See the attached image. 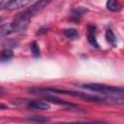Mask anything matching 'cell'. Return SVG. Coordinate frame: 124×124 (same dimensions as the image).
<instances>
[{
	"label": "cell",
	"mask_w": 124,
	"mask_h": 124,
	"mask_svg": "<svg viewBox=\"0 0 124 124\" xmlns=\"http://www.w3.org/2000/svg\"><path fill=\"white\" fill-rule=\"evenodd\" d=\"M11 41H12V40H10V42H8V41H7V42L4 44V46H6L5 47H7V48H9V47H10V46H11ZM16 46H17V43H14V45H13L12 46H13V47H16Z\"/></svg>",
	"instance_id": "obj_12"
},
{
	"label": "cell",
	"mask_w": 124,
	"mask_h": 124,
	"mask_svg": "<svg viewBox=\"0 0 124 124\" xmlns=\"http://www.w3.org/2000/svg\"><path fill=\"white\" fill-rule=\"evenodd\" d=\"M30 50H31V52H32V54H33L34 57H39L40 54H41L39 45L36 42H32L30 44Z\"/></svg>",
	"instance_id": "obj_9"
},
{
	"label": "cell",
	"mask_w": 124,
	"mask_h": 124,
	"mask_svg": "<svg viewBox=\"0 0 124 124\" xmlns=\"http://www.w3.org/2000/svg\"><path fill=\"white\" fill-rule=\"evenodd\" d=\"M87 41L88 43L96 48H99V45L96 41V27L94 25L87 26Z\"/></svg>",
	"instance_id": "obj_5"
},
{
	"label": "cell",
	"mask_w": 124,
	"mask_h": 124,
	"mask_svg": "<svg viewBox=\"0 0 124 124\" xmlns=\"http://www.w3.org/2000/svg\"><path fill=\"white\" fill-rule=\"evenodd\" d=\"M50 2H51V0H38L33 5H31V7L24 10L23 12L17 14L15 18L21 19V20H29L31 17H33L38 13L43 11Z\"/></svg>",
	"instance_id": "obj_1"
},
{
	"label": "cell",
	"mask_w": 124,
	"mask_h": 124,
	"mask_svg": "<svg viewBox=\"0 0 124 124\" xmlns=\"http://www.w3.org/2000/svg\"><path fill=\"white\" fill-rule=\"evenodd\" d=\"M32 0H8L3 1L2 4H0V9H6V10H15L18 8H23L29 3H31Z\"/></svg>",
	"instance_id": "obj_3"
},
{
	"label": "cell",
	"mask_w": 124,
	"mask_h": 124,
	"mask_svg": "<svg viewBox=\"0 0 124 124\" xmlns=\"http://www.w3.org/2000/svg\"><path fill=\"white\" fill-rule=\"evenodd\" d=\"M29 120L30 121H36V122H46V121H49L48 118L43 117V116H34V117L29 118Z\"/></svg>",
	"instance_id": "obj_11"
},
{
	"label": "cell",
	"mask_w": 124,
	"mask_h": 124,
	"mask_svg": "<svg viewBox=\"0 0 124 124\" xmlns=\"http://www.w3.org/2000/svg\"><path fill=\"white\" fill-rule=\"evenodd\" d=\"M106 39H107V41H108V42L110 45H112L113 46L116 45V44H115V42H116L115 36H114L113 32H112L110 29L107 30V32H106Z\"/></svg>",
	"instance_id": "obj_10"
},
{
	"label": "cell",
	"mask_w": 124,
	"mask_h": 124,
	"mask_svg": "<svg viewBox=\"0 0 124 124\" xmlns=\"http://www.w3.org/2000/svg\"><path fill=\"white\" fill-rule=\"evenodd\" d=\"M107 8L111 12H119L122 9V6L118 0H108Z\"/></svg>",
	"instance_id": "obj_7"
},
{
	"label": "cell",
	"mask_w": 124,
	"mask_h": 124,
	"mask_svg": "<svg viewBox=\"0 0 124 124\" xmlns=\"http://www.w3.org/2000/svg\"><path fill=\"white\" fill-rule=\"evenodd\" d=\"M14 57V52L10 48H5L0 50V62L10 61Z\"/></svg>",
	"instance_id": "obj_6"
},
{
	"label": "cell",
	"mask_w": 124,
	"mask_h": 124,
	"mask_svg": "<svg viewBox=\"0 0 124 124\" xmlns=\"http://www.w3.org/2000/svg\"><path fill=\"white\" fill-rule=\"evenodd\" d=\"M81 87L95 91V92H101L104 94H113V93H124V89L121 87H115L111 85L107 84H101V83H85Z\"/></svg>",
	"instance_id": "obj_2"
},
{
	"label": "cell",
	"mask_w": 124,
	"mask_h": 124,
	"mask_svg": "<svg viewBox=\"0 0 124 124\" xmlns=\"http://www.w3.org/2000/svg\"><path fill=\"white\" fill-rule=\"evenodd\" d=\"M5 108H7V106H5V105H2V104H0V109H5Z\"/></svg>",
	"instance_id": "obj_14"
},
{
	"label": "cell",
	"mask_w": 124,
	"mask_h": 124,
	"mask_svg": "<svg viewBox=\"0 0 124 124\" xmlns=\"http://www.w3.org/2000/svg\"><path fill=\"white\" fill-rule=\"evenodd\" d=\"M63 33H64V35H65L67 38H69V39H76V38H78V31H77L76 29H74V28L65 29V30L63 31Z\"/></svg>",
	"instance_id": "obj_8"
},
{
	"label": "cell",
	"mask_w": 124,
	"mask_h": 124,
	"mask_svg": "<svg viewBox=\"0 0 124 124\" xmlns=\"http://www.w3.org/2000/svg\"><path fill=\"white\" fill-rule=\"evenodd\" d=\"M2 20H3V18H2V17H0V22H1Z\"/></svg>",
	"instance_id": "obj_15"
},
{
	"label": "cell",
	"mask_w": 124,
	"mask_h": 124,
	"mask_svg": "<svg viewBox=\"0 0 124 124\" xmlns=\"http://www.w3.org/2000/svg\"><path fill=\"white\" fill-rule=\"evenodd\" d=\"M5 94H6V90H5L3 87L0 86V96H3V95H5Z\"/></svg>",
	"instance_id": "obj_13"
},
{
	"label": "cell",
	"mask_w": 124,
	"mask_h": 124,
	"mask_svg": "<svg viewBox=\"0 0 124 124\" xmlns=\"http://www.w3.org/2000/svg\"><path fill=\"white\" fill-rule=\"evenodd\" d=\"M27 108L29 109H34V110H46L50 108L49 104L40 101V100H31L28 101L27 103Z\"/></svg>",
	"instance_id": "obj_4"
}]
</instances>
